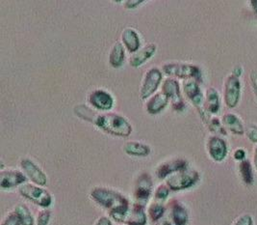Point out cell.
<instances>
[{
    "label": "cell",
    "mask_w": 257,
    "mask_h": 225,
    "mask_svg": "<svg viewBox=\"0 0 257 225\" xmlns=\"http://www.w3.org/2000/svg\"><path fill=\"white\" fill-rule=\"evenodd\" d=\"M94 124L100 130L115 136L127 137L132 132V126L128 120L116 113L97 114Z\"/></svg>",
    "instance_id": "1"
},
{
    "label": "cell",
    "mask_w": 257,
    "mask_h": 225,
    "mask_svg": "<svg viewBox=\"0 0 257 225\" xmlns=\"http://www.w3.org/2000/svg\"><path fill=\"white\" fill-rule=\"evenodd\" d=\"M91 197L99 206L107 209L109 213L130 206L128 199L124 195L116 190L102 187L93 189L91 191Z\"/></svg>",
    "instance_id": "2"
},
{
    "label": "cell",
    "mask_w": 257,
    "mask_h": 225,
    "mask_svg": "<svg viewBox=\"0 0 257 225\" xmlns=\"http://www.w3.org/2000/svg\"><path fill=\"white\" fill-rule=\"evenodd\" d=\"M109 214L117 222L126 225H146L148 220L145 207L137 203L127 208L110 212Z\"/></svg>",
    "instance_id": "3"
},
{
    "label": "cell",
    "mask_w": 257,
    "mask_h": 225,
    "mask_svg": "<svg viewBox=\"0 0 257 225\" xmlns=\"http://www.w3.org/2000/svg\"><path fill=\"white\" fill-rule=\"evenodd\" d=\"M199 180V172L189 166L178 170L166 179V185L174 191L186 190L195 186Z\"/></svg>",
    "instance_id": "4"
},
{
    "label": "cell",
    "mask_w": 257,
    "mask_h": 225,
    "mask_svg": "<svg viewBox=\"0 0 257 225\" xmlns=\"http://www.w3.org/2000/svg\"><path fill=\"white\" fill-rule=\"evenodd\" d=\"M189 220L187 209L181 202L172 200L167 206L163 216L156 225H186Z\"/></svg>",
    "instance_id": "5"
},
{
    "label": "cell",
    "mask_w": 257,
    "mask_h": 225,
    "mask_svg": "<svg viewBox=\"0 0 257 225\" xmlns=\"http://www.w3.org/2000/svg\"><path fill=\"white\" fill-rule=\"evenodd\" d=\"M164 72L169 77L183 80H195L198 83L202 81L201 71L198 66L185 63H167L162 68Z\"/></svg>",
    "instance_id": "6"
},
{
    "label": "cell",
    "mask_w": 257,
    "mask_h": 225,
    "mask_svg": "<svg viewBox=\"0 0 257 225\" xmlns=\"http://www.w3.org/2000/svg\"><path fill=\"white\" fill-rule=\"evenodd\" d=\"M19 191L24 198L45 209L48 208L52 203L51 194L40 186L33 184H24L20 187Z\"/></svg>",
    "instance_id": "7"
},
{
    "label": "cell",
    "mask_w": 257,
    "mask_h": 225,
    "mask_svg": "<svg viewBox=\"0 0 257 225\" xmlns=\"http://www.w3.org/2000/svg\"><path fill=\"white\" fill-rule=\"evenodd\" d=\"M162 71L154 67L146 72L140 88L141 100L150 99L155 93L162 82Z\"/></svg>",
    "instance_id": "8"
},
{
    "label": "cell",
    "mask_w": 257,
    "mask_h": 225,
    "mask_svg": "<svg viewBox=\"0 0 257 225\" xmlns=\"http://www.w3.org/2000/svg\"><path fill=\"white\" fill-rule=\"evenodd\" d=\"M152 179L150 174L143 173L137 179L134 189V197L136 199V203L145 207V204L149 201L152 195Z\"/></svg>",
    "instance_id": "9"
},
{
    "label": "cell",
    "mask_w": 257,
    "mask_h": 225,
    "mask_svg": "<svg viewBox=\"0 0 257 225\" xmlns=\"http://www.w3.org/2000/svg\"><path fill=\"white\" fill-rule=\"evenodd\" d=\"M162 92L171 100L172 106L176 110H182L185 107V103L180 93V87L178 82L175 79H167L162 86Z\"/></svg>",
    "instance_id": "10"
},
{
    "label": "cell",
    "mask_w": 257,
    "mask_h": 225,
    "mask_svg": "<svg viewBox=\"0 0 257 225\" xmlns=\"http://www.w3.org/2000/svg\"><path fill=\"white\" fill-rule=\"evenodd\" d=\"M241 95V83L239 78L231 74L224 84V102L229 108H233L239 103Z\"/></svg>",
    "instance_id": "11"
},
{
    "label": "cell",
    "mask_w": 257,
    "mask_h": 225,
    "mask_svg": "<svg viewBox=\"0 0 257 225\" xmlns=\"http://www.w3.org/2000/svg\"><path fill=\"white\" fill-rule=\"evenodd\" d=\"M21 167L24 170L25 176L29 178L35 185L40 187H45L47 185V177L46 173L32 160L23 159L21 161Z\"/></svg>",
    "instance_id": "12"
},
{
    "label": "cell",
    "mask_w": 257,
    "mask_h": 225,
    "mask_svg": "<svg viewBox=\"0 0 257 225\" xmlns=\"http://www.w3.org/2000/svg\"><path fill=\"white\" fill-rule=\"evenodd\" d=\"M89 104L101 111H108L114 106V98L103 89H95L88 97Z\"/></svg>",
    "instance_id": "13"
},
{
    "label": "cell",
    "mask_w": 257,
    "mask_h": 225,
    "mask_svg": "<svg viewBox=\"0 0 257 225\" xmlns=\"http://www.w3.org/2000/svg\"><path fill=\"white\" fill-rule=\"evenodd\" d=\"M27 177L19 170H1L0 172V187L3 190H9L18 186H22L26 182Z\"/></svg>",
    "instance_id": "14"
},
{
    "label": "cell",
    "mask_w": 257,
    "mask_h": 225,
    "mask_svg": "<svg viewBox=\"0 0 257 225\" xmlns=\"http://www.w3.org/2000/svg\"><path fill=\"white\" fill-rule=\"evenodd\" d=\"M207 149L211 159L217 163H221L227 156L226 142L218 136H211L207 142Z\"/></svg>",
    "instance_id": "15"
},
{
    "label": "cell",
    "mask_w": 257,
    "mask_h": 225,
    "mask_svg": "<svg viewBox=\"0 0 257 225\" xmlns=\"http://www.w3.org/2000/svg\"><path fill=\"white\" fill-rule=\"evenodd\" d=\"M188 162L184 159H175L162 163L156 169V175L159 179H167L178 170L188 167Z\"/></svg>",
    "instance_id": "16"
},
{
    "label": "cell",
    "mask_w": 257,
    "mask_h": 225,
    "mask_svg": "<svg viewBox=\"0 0 257 225\" xmlns=\"http://www.w3.org/2000/svg\"><path fill=\"white\" fill-rule=\"evenodd\" d=\"M183 90L191 103L200 111L203 104V94L200 90L199 83L195 80H187L183 84Z\"/></svg>",
    "instance_id": "17"
},
{
    "label": "cell",
    "mask_w": 257,
    "mask_h": 225,
    "mask_svg": "<svg viewBox=\"0 0 257 225\" xmlns=\"http://www.w3.org/2000/svg\"><path fill=\"white\" fill-rule=\"evenodd\" d=\"M121 41L124 48L130 53H135L139 50L141 46L140 36L133 28H125L121 33Z\"/></svg>",
    "instance_id": "18"
},
{
    "label": "cell",
    "mask_w": 257,
    "mask_h": 225,
    "mask_svg": "<svg viewBox=\"0 0 257 225\" xmlns=\"http://www.w3.org/2000/svg\"><path fill=\"white\" fill-rule=\"evenodd\" d=\"M156 52V46L154 44H149L146 47L139 49L137 52H135L131 58H130V65L133 68H138L142 66L144 63H146L149 59H151L152 56Z\"/></svg>",
    "instance_id": "19"
},
{
    "label": "cell",
    "mask_w": 257,
    "mask_h": 225,
    "mask_svg": "<svg viewBox=\"0 0 257 225\" xmlns=\"http://www.w3.org/2000/svg\"><path fill=\"white\" fill-rule=\"evenodd\" d=\"M169 98L164 94L163 92L156 93L150 98V100L147 103V111L152 114L155 115L160 113L163 110L167 105L169 104Z\"/></svg>",
    "instance_id": "20"
},
{
    "label": "cell",
    "mask_w": 257,
    "mask_h": 225,
    "mask_svg": "<svg viewBox=\"0 0 257 225\" xmlns=\"http://www.w3.org/2000/svg\"><path fill=\"white\" fill-rule=\"evenodd\" d=\"M125 59V48L124 46L117 42L113 48H111L109 54V63L113 68H119L122 66Z\"/></svg>",
    "instance_id": "21"
},
{
    "label": "cell",
    "mask_w": 257,
    "mask_h": 225,
    "mask_svg": "<svg viewBox=\"0 0 257 225\" xmlns=\"http://www.w3.org/2000/svg\"><path fill=\"white\" fill-rule=\"evenodd\" d=\"M124 152L133 157H148L151 154L149 145L138 141H129L124 145Z\"/></svg>",
    "instance_id": "22"
},
{
    "label": "cell",
    "mask_w": 257,
    "mask_h": 225,
    "mask_svg": "<svg viewBox=\"0 0 257 225\" xmlns=\"http://www.w3.org/2000/svg\"><path fill=\"white\" fill-rule=\"evenodd\" d=\"M222 124L225 129L230 130L234 134L242 135L245 131L242 121L232 113L225 114L222 117Z\"/></svg>",
    "instance_id": "23"
},
{
    "label": "cell",
    "mask_w": 257,
    "mask_h": 225,
    "mask_svg": "<svg viewBox=\"0 0 257 225\" xmlns=\"http://www.w3.org/2000/svg\"><path fill=\"white\" fill-rule=\"evenodd\" d=\"M205 111L210 115L217 114L220 110V96L216 89L209 88L206 93L205 101Z\"/></svg>",
    "instance_id": "24"
},
{
    "label": "cell",
    "mask_w": 257,
    "mask_h": 225,
    "mask_svg": "<svg viewBox=\"0 0 257 225\" xmlns=\"http://www.w3.org/2000/svg\"><path fill=\"white\" fill-rule=\"evenodd\" d=\"M15 212L19 215L22 225H34V217L32 215V213L30 212V210L28 209V207L24 204H19L16 209Z\"/></svg>",
    "instance_id": "25"
},
{
    "label": "cell",
    "mask_w": 257,
    "mask_h": 225,
    "mask_svg": "<svg viewBox=\"0 0 257 225\" xmlns=\"http://www.w3.org/2000/svg\"><path fill=\"white\" fill-rule=\"evenodd\" d=\"M165 211H166V206H164L163 202L155 200L150 205L148 209V215L150 216L152 221L157 222L163 216Z\"/></svg>",
    "instance_id": "26"
},
{
    "label": "cell",
    "mask_w": 257,
    "mask_h": 225,
    "mask_svg": "<svg viewBox=\"0 0 257 225\" xmlns=\"http://www.w3.org/2000/svg\"><path fill=\"white\" fill-rule=\"evenodd\" d=\"M240 173L243 181L246 185H252L253 183V172L249 161H243L240 164Z\"/></svg>",
    "instance_id": "27"
},
{
    "label": "cell",
    "mask_w": 257,
    "mask_h": 225,
    "mask_svg": "<svg viewBox=\"0 0 257 225\" xmlns=\"http://www.w3.org/2000/svg\"><path fill=\"white\" fill-rule=\"evenodd\" d=\"M74 112L78 117L91 123H94V119L97 116V113H95L86 106H76L74 108Z\"/></svg>",
    "instance_id": "28"
},
{
    "label": "cell",
    "mask_w": 257,
    "mask_h": 225,
    "mask_svg": "<svg viewBox=\"0 0 257 225\" xmlns=\"http://www.w3.org/2000/svg\"><path fill=\"white\" fill-rule=\"evenodd\" d=\"M170 189L167 185H160L157 187L154 192V199L156 201L163 202L169 197Z\"/></svg>",
    "instance_id": "29"
},
{
    "label": "cell",
    "mask_w": 257,
    "mask_h": 225,
    "mask_svg": "<svg viewBox=\"0 0 257 225\" xmlns=\"http://www.w3.org/2000/svg\"><path fill=\"white\" fill-rule=\"evenodd\" d=\"M50 216H51V213L49 210L45 209V210L41 211L37 217V225H48L49 220H50Z\"/></svg>",
    "instance_id": "30"
},
{
    "label": "cell",
    "mask_w": 257,
    "mask_h": 225,
    "mask_svg": "<svg viewBox=\"0 0 257 225\" xmlns=\"http://www.w3.org/2000/svg\"><path fill=\"white\" fill-rule=\"evenodd\" d=\"M1 225H22V221L19 215L14 211L5 217V219L3 220Z\"/></svg>",
    "instance_id": "31"
},
{
    "label": "cell",
    "mask_w": 257,
    "mask_h": 225,
    "mask_svg": "<svg viewBox=\"0 0 257 225\" xmlns=\"http://www.w3.org/2000/svg\"><path fill=\"white\" fill-rule=\"evenodd\" d=\"M246 135L251 142L257 143V126L250 125L246 129Z\"/></svg>",
    "instance_id": "32"
},
{
    "label": "cell",
    "mask_w": 257,
    "mask_h": 225,
    "mask_svg": "<svg viewBox=\"0 0 257 225\" xmlns=\"http://www.w3.org/2000/svg\"><path fill=\"white\" fill-rule=\"evenodd\" d=\"M233 225H253V219L250 214H243L240 216Z\"/></svg>",
    "instance_id": "33"
},
{
    "label": "cell",
    "mask_w": 257,
    "mask_h": 225,
    "mask_svg": "<svg viewBox=\"0 0 257 225\" xmlns=\"http://www.w3.org/2000/svg\"><path fill=\"white\" fill-rule=\"evenodd\" d=\"M144 2H145L144 0H126V1H124V6L127 9H133V8L138 7Z\"/></svg>",
    "instance_id": "34"
},
{
    "label": "cell",
    "mask_w": 257,
    "mask_h": 225,
    "mask_svg": "<svg viewBox=\"0 0 257 225\" xmlns=\"http://www.w3.org/2000/svg\"><path fill=\"white\" fill-rule=\"evenodd\" d=\"M250 82H251V85L254 91V94L256 96L257 98V71L253 70L250 72Z\"/></svg>",
    "instance_id": "35"
},
{
    "label": "cell",
    "mask_w": 257,
    "mask_h": 225,
    "mask_svg": "<svg viewBox=\"0 0 257 225\" xmlns=\"http://www.w3.org/2000/svg\"><path fill=\"white\" fill-rule=\"evenodd\" d=\"M245 152L243 149H237L234 153V159L237 160V161H240V162H243L245 161Z\"/></svg>",
    "instance_id": "36"
},
{
    "label": "cell",
    "mask_w": 257,
    "mask_h": 225,
    "mask_svg": "<svg viewBox=\"0 0 257 225\" xmlns=\"http://www.w3.org/2000/svg\"><path fill=\"white\" fill-rule=\"evenodd\" d=\"M94 225H113V223H112V221H111V219L109 217L101 216V217H99L96 220V222L94 223Z\"/></svg>",
    "instance_id": "37"
},
{
    "label": "cell",
    "mask_w": 257,
    "mask_h": 225,
    "mask_svg": "<svg viewBox=\"0 0 257 225\" xmlns=\"http://www.w3.org/2000/svg\"><path fill=\"white\" fill-rule=\"evenodd\" d=\"M241 73H242V68H240V67H236L235 69L233 70L234 76H236L237 78H239L240 76H241Z\"/></svg>",
    "instance_id": "38"
},
{
    "label": "cell",
    "mask_w": 257,
    "mask_h": 225,
    "mask_svg": "<svg viewBox=\"0 0 257 225\" xmlns=\"http://www.w3.org/2000/svg\"><path fill=\"white\" fill-rule=\"evenodd\" d=\"M253 161H254V166H255L257 169V147L256 149H255V152H254V158H253Z\"/></svg>",
    "instance_id": "39"
},
{
    "label": "cell",
    "mask_w": 257,
    "mask_h": 225,
    "mask_svg": "<svg viewBox=\"0 0 257 225\" xmlns=\"http://www.w3.org/2000/svg\"><path fill=\"white\" fill-rule=\"evenodd\" d=\"M251 4H252V7H253L254 11L257 13V0H255V1H251Z\"/></svg>",
    "instance_id": "40"
}]
</instances>
